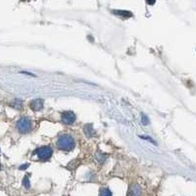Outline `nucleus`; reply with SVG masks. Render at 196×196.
<instances>
[{
	"mask_svg": "<svg viewBox=\"0 0 196 196\" xmlns=\"http://www.w3.org/2000/svg\"><path fill=\"white\" fill-rule=\"evenodd\" d=\"M57 145L61 150L71 151L76 146V142H75L73 136H71L70 134H61L57 140Z\"/></svg>",
	"mask_w": 196,
	"mask_h": 196,
	"instance_id": "1",
	"label": "nucleus"
},
{
	"mask_svg": "<svg viewBox=\"0 0 196 196\" xmlns=\"http://www.w3.org/2000/svg\"><path fill=\"white\" fill-rule=\"evenodd\" d=\"M17 130L21 133H28L33 130V122L27 117H22L17 122Z\"/></svg>",
	"mask_w": 196,
	"mask_h": 196,
	"instance_id": "2",
	"label": "nucleus"
},
{
	"mask_svg": "<svg viewBox=\"0 0 196 196\" xmlns=\"http://www.w3.org/2000/svg\"><path fill=\"white\" fill-rule=\"evenodd\" d=\"M35 154L37 155L38 159L42 160V161H46V160H49L51 158L53 150L50 146H41V147L35 150Z\"/></svg>",
	"mask_w": 196,
	"mask_h": 196,
	"instance_id": "3",
	"label": "nucleus"
},
{
	"mask_svg": "<svg viewBox=\"0 0 196 196\" xmlns=\"http://www.w3.org/2000/svg\"><path fill=\"white\" fill-rule=\"evenodd\" d=\"M61 119H62V122L65 124H72L75 123V121H76V115L71 111H66V112L62 113Z\"/></svg>",
	"mask_w": 196,
	"mask_h": 196,
	"instance_id": "4",
	"label": "nucleus"
},
{
	"mask_svg": "<svg viewBox=\"0 0 196 196\" xmlns=\"http://www.w3.org/2000/svg\"><path fill=\"white\" fill-rule=\"evenodd\" d=\"M30 107L35 112L40 111L43 108V100L42 99H34V100L31 101Z\"/></svg>",
	"mask_w": 196,
	"mask_h": 196,
	"instance_id": "5",
	"label": "nucleus"
},
{
	"mask_svg": "<svg viewBox=\"0 0 196 196\" xmlns=\"http://www.w3.org/2000/svg\"><path fill=\"white\" fill-rule=\"evenodd\" d=\"M141 195V187L138 184L131 185L127 196H140Z\"/></svg>",
	"mask_w": 196,
	"mask_h": 196,
	"instance_id": "6",
	"label": "nucleus"
},
{
	"mask_svg": "<svg viewBox=\"0 0 196 196\" xmlns=\"http://www.w3.org/2000/svg\"><path fill=\"white\" fill-rule=\"evenodd\" d=\"M83 133L87 137H92L95 135V130L92 127V124H85L83 127Z\"/></svg>",
	"mask_w": 196,
	"mask_h": 196,
	"instance_id": "7",
	"label": "nucleus"
},
{
	"mask_svg": "<svg viewBox=\"0 0 196 196\" xmlns=\"http://www.w3.org/2000/svg\"><path fill=\"white\" fill-rule=\"evenodd\" d=\"M10 106L13 107L16 110H22L23 109V101L21 99H14L13 101L10 102Z\"/></svg>",
	"mask_w": 196,
	"mask_h": 196,
	"instance_id": "8",
	"label": "nucleus"
},
{
	"mask_svg": "<svg viewBox=\"0 0 196 196\" xmlns=\"http://www.w3.org/2000/svg\"><path fill=\"white\" fill-rule=\"evenodd\" d=\"M113 13H115L119 16H123V17H127V18L133 16V14H131L130 12H127V11H113Z\"/></svg>",
	"mask_w": 196,
	"mask_h": 196,
	"instance_id": "9",
	"label": "nucleus"
},
{
	"mask_svg": "<svg viewBox=\"0 0 196 196\" xmlns=\"http://www.w3.org/2000/svg\"><path fill=\"white\" fill-rule=\"evenodd\" d=\"M100 196H112V192L109 188L104 187L100 190Z\"/></svg>",
	"mask_w": 196,
	"mask_h": 196,
	"instance_id": "10",
	"label": "nucleus"
},
{
	"mask_svg": "<svg viewBox=\"0 0 196 196\" xmlns=\"http://www.w3.org/2000/svg\"><path fill=\"white\" fill-rule=\"evenodd\" d=\"M23 184H24V186L27 188V189H28V188L31 187L30 180H28V177H24V180H23Z\"/></svg>",
	"mask_w": 196,
	"mask_h": 196,
	"instance_id": "11",
	"label": "nucleus"
},
{
	"mask_svg": "<svg viewBox=\"0 0 196 196\" xmlns=\"http://www.w3.org/2000/svg\"><path fill=\"white\" fill-rule=\"evenodd\" d=\"M30 167V164H24V165H22V166H20V170H26L27 168H28Z\"/></svg>",
	"mask_w": 196,
	"mask_h": 196,
	"instance_id": "12",
	"label": "nucleus"
},
{
	"mask_svg": "<svg viewBox=\"0 0 196 196\" xmlns=\"http://www.w3.org/2000/svg\"><path fill=\"white\" fill-rule=\"evenodd\" d=\"M142 123H143V124H147L149 123V121H148V119H147V117H145V116L142 117Z\"/></svg>",
	"mask_w": 196,
	"mask_h": 196,
	"instance_id": "13",
	"label": "nucleus"
},
{
	"mask_svg": "<svg viewBox=\"0 0 196 196\" xmlns=\"http://www.w3.org/2000/svg\"><path fill=\"white\" fill-rule=\"evenodd\" d=\"M22 74H26V75H28V76H35V75H34V74H31V73H28V72H26V71H23V72H21Z\"/></svg>",
	"mask_w": 196,
	"mask_h": 196,
	"instance_id": "14",
	"label": "nucleus"
},
{
	"mask_svg": "<svg viewBox=\"0 0 196 196\" xmlns=\"http://www.w3.org/2000/svg\"><path fill=\"white\" fill-rule=\"evenodd\" d=\"M0 168H1V164H0Z\"/></svg>",
	"mask_w": 196,
	"mask_h": 196,
	"instance_id": "15",
	"label": "nucleus"
}]
</instances>
